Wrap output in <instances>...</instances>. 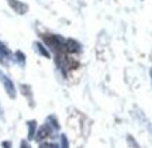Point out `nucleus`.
Wrapping results in <instances>:
<instances>
[{
	"label": "nucleus",
	"instance_id": "f257e3e1",
	"mask_svg": "<svg viewBox=\"0 0 152 148\" xmlns=\"http://www.w3.org/2000/svg\"><path fill=\"white\" fill-rule=\"evenodd\" d=\"M151 76H152V71H151Z\"/></svg>",
	"mask_w": 152,
	"mask_h": 148
}]
</instances>
